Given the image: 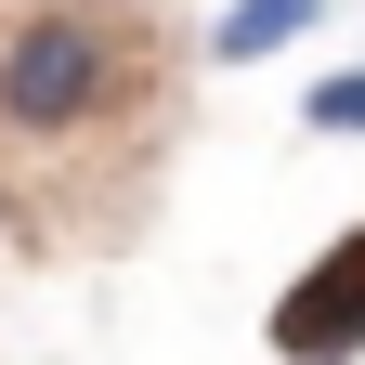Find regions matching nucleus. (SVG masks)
<instances>
[{
  "label": "nucleus",
  "instance_id": "obj_3",
  "mask_svg": "<svg viewBox=\"0 0 365 365\" xmlns=\"http://www.w3.org/2000/svg\"><path fill=\"white\" fill-rule=\"evenodd\" d=\"M300 26H327V0H222V26H209V66H274Z\"/></svg>",
  "mask_w": 365,
  "mask_h": 365
},
{
  "label": "nucleus",
  "instance_id": "obj_2",
  "mask_svg": "<svg viewBox=\"0 0 365 365\" xmlns=\"http://www.w3.org/2000/svg\"><path fill=\"white\" fill-rule=\"evenodd\" d=\"M261 339H274V365H352V352H365V222L327 235L287 287H274Z\"/></svg>",
  "mask_w": 365,
  "mask_h": 365
},
{
  "label": "nucleus",
  "instance_id": "obj_1",
  "mask_svg": "<svg viewBox=\"0 0 365 365\" xmlns=\"http://www.w3.org/2000/svg\"><path fill=\"white\" fill-rule=\"evenodd\" d=\"M144 14L130 0H14L0 14V144H78L144 91Z\"/></svg>",
  "mask_w": 365,
  "mask_h": 365
},
{
  "label": "nucleus",
  "instance_id": "obj_4",
  "mask_svg": "<svg viewBox=\"0 0 365 365\" xmlns=\"http://www.w3.org/2000/svg\"><path fill=\"white\" fill-rule=\"evenodd\" d=\"M300 130H339V144H365V66L313 78V91H300Z\"/></svg>",
  "mask_w": 365,
  "mask_h": 365
}]
</instances>
